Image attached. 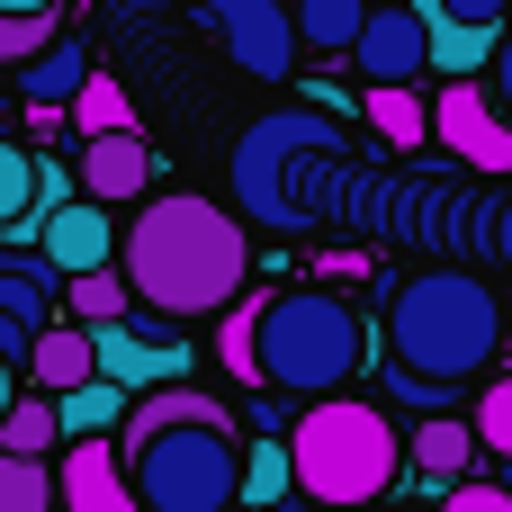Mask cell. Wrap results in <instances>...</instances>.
<instances>
[{"label":"cell","mask_w":512,"mask_h":512,"mask_svg":"<svg viewBox=\"0 0 512 512\" xmlns=\"http://www.w3.org/2000/svg\"><path fill=\"white\" fill-rule=\"evenodd\" d=\"M423 18H432V72L477 81V72L495 63V36H504V27H468V18H450V9H432V0H423Z\"/></svg>","instance_id":"obj_19"},{"label":"cell","mask_w":512,"mask_h":512,"mask_svg":"<svg viewBox=\"0 0 512 512\" xmlns=\"http://www.w3.org/2000/svg\"><path fill=\"white\" fill-rule=\"evenodd\" d=\"M504 486H512V468H504Z\"/></svg>","instance_id":"obj_39"},{"label":"cell","mask_w":512,"mask_h":512,"mask_svg":"<svg viewBox=\"0 0 512 512\" xmlns=\"http://www.w3.org/2000/svg\"><path fill=\"white\" fill-rule=\"evenodd\" d=\"M54 504H63L54 468H45V459H18V450H0V512H54Z\"/></svg>","instance_id":"obj_24"},{"label":"cell","mask_w":512,"mask_h":512,"mask_svg":"<svg viewBox=\"0 0 512 512\" xmlns=\"http://www.w3.org/2000/svg\"><path fill=\"white\" fill-rule=\"evenodd\" d=\"M36 252H45L63 279H81V270H108V261H117V207H99V198H72V207H54V216L36 225Z\"/></svg>","instance_id":"obj_12"},{"label":"cell","mask_w":512,"mask_h":512,"mask_svg":"<svg viewBox=\"0 0 512 512\" xmlns=\"http://www.w3.org/2000/svg\"><path fill=\"white\" fill-rule=\"evenodd\" d=\"M387 396H405L414 414H459V387H441V378H414V369H396V360H387Z\"/></svg>","instance_id":"obj_30"},{"label":"cell","mask_w":512,"mask_h":512,"mask_svg":"<svg viewBox=\"0 0 512 512\" xmlns=\"http://www.w3.org/2000/svg\"><path fill=\"white\" fill-rule=\"evenodd\" d=\"M225 369H234L243 387H261V297L225 315Z\"/></svg>","instance_id":"obj_28"},{"label":"cell","mask_w":512,"mask_h":512,"mask_svg":"<svg viewBox=\"0 0 512 512\" xmlns=\"http://www.w3.org/2000/svg\"><path fill=\"white\" fill-rule=\"evenodd\" d=\"M81 198H99V207H135V198H153V144L135 135V126H117V135H81Z\"/></svg>","instance_id":"obj_10"},{"label":"cell","mask_w":512,"mask_h":512,"mask_svg":"<svg viewBox=\"0 0 512 512\" xmlns=\"http://www.w3.org/2000/svg\"><path fill=\"white\" fill-rule=\"evenodd\" d=\"M27 207H36V153L0 135V234H9V225H18Z\"/></svg>","instance_id":"obj_27"},{"label":"cell","mask_w":512,"mask_h":512,"mask_svg":"<svg viewBox=\"0 0 512 512\" xmlns=\"http://www.w3.org/2000/svg\"><path fill=\"white\" fill-rule=\"evenodd\" d=\"M0 450H18V459H54L63 450V414H54V396L36 387V396H18L9 414H0Z\"/></svg>","instance_id":"obj_21"},{"label":"cell","mask_w":512,"mask_h":512,"mask_svg":"<svg viewBox=\"0 0 512 512\" xmlns=\"http://www.w3.org/2000/svg\"><path fill=\"white\" fill-rule=\"evenodd\" d=\"M18 396H27V387H18V369H9V360H0V414H9V405H18Z\"/></svg>","instance_id":"obj_37"},{"label":"cell","mask_w":512,"mask_h":512,"mask_svg":"<svg viewBox=\"0 0 512 512\" xmlns=\"http://www.w3.org/2000/svg\"><path fill=\"white\" fill-rule=\"evenodd\" d=\"M432 9H450V18H468V27H504L512 0H432Z\"/></svg>","instance_id":"obj_35"},{"label":"cell","mask_w":512,"mask_h":512,"mask_svg":"<svg viewBox=\"0 0 512 512\" xmlns=\"http://www.w3.org/2000/svg\"><path fill=\"white\" fill-rule=\"evenodd\" d=\"M99 333V378H117L126 396H153V387H180L198 360H189V342H144L135 324H90Z\"/></svg>","instance_id":"obj_13"},{"label":"cell","mask_w":512,"mask_h":512,"mask_svg":"<svg viewBox=\"0 0 512 512\" xmlns=\"http://www.w3.org/2000/svg\"><path fill=\"white\" fill-rule=\"evenodd\" d=\"M369 117H378V135L405 144V153L432 135V99H414V90H369Z\"/></svg>","instance_id":"obj_26"},{"label":"cell","mask_w":512,"mask_h":512,"mask_svg":"<svg viewBox=\"0 0 512 512\" xmlns=\"http://www.w3.org/2000/svg\"><path fill=\"white\" fill-rule=\"evenodd\" d=\"M27 351H36V324H18V315H0V360H9V369H27Z\"/></svg>","instance_id":"obj_34"},{"label":"cell","mask_w":512,"mask_h":512,"mask_svg":"<svg viewBox=\"0 0 512 512\" xmlns=\"http://www.w3.org/2000/svg\"><path fill=\"white\" fill-rule=\"evenodd\" d=\"M432 512H512V486L504 477H468V486H450Z\"/></svg>","instance_id":"obj_31"},{"label":"cell","mask_w":512,"mask_h":512,"mask_svg":"<svg viewBox=\"0 0 512 512\" xmlns=\"http://www.w3.org/2000/svg\"><path fill=\"white\" fill-rule=\"evenodd\" d=\"M486 90H495V108L512 117V27L495 36V63H486Z\"/></svg>","instance_id":"obj_33"},{"label":"cell","mask_w":512,"mask_h":512,"mask_svg":"<svg viewBox=\"0 0 512 512\" xmlns=\"http://www.w3.org/2000/svg\"><path fill=\"white\" fill-rule=\"evenodd\" d=\"M54 45V18H0V63H27Z\"/></svg>","instance_id":"obj_32"},{"label":"cell","mask_w":512,"mask_h":512,"mask_svg":"<svg viewBox=\"0 0 512 512\" xmlns=\"http://www.w3.org/2000/svg\"><path fill=\"white\" fill-rule=\"evenodd\" d=\"M126 477H135V512H234L243 504V441H234L225 405L180 414L126 450Z\"/></svg>","instance_id":"obj_6"},{"label":"cell","mask_w":512,"mask_h":512,"mask_svg":"<svg viewBox=\"0 0 512 512\" xmlns=\"http://www.w3.org/2000/svg\"><path fill=\"white\" fill-rule=\"evenodd\" d=\"M288 495H297V459H288V441H252V450H243V504L270 512V504H288Z\"/></svg>","instance_id":"obj_23"},{"label":"cell","mask_w":512,"mask_h":512,"mask_svg":"<svg viewBox=\"0 0 512 512\" xmlns=\"http://www.w3.org/2000/svg\"><path fill=\"white\" fill-rule=\"evenodd\" d=\"M63 117H72L81 135H117V126H135V99H126L117 81H99V72H90V81L72 90V108H63Z\"/></svg>","instance_id":"obj_25"},{"label":"cell","mask_w":512,"mask_h":512,"mask_svg":"<svg viewBox=\"0 0 512 512\" xmlns=\"http://www.w3.org/2000/svg\"><path fill=\"white\" fill-rule=\"evenodd\" d=\"M207 27L225 36L234 72H252V81H288L297 54H306V36H297V0H207Z\"/></svg>","instance_id":"obj_7"},{"label":"cell","mask_w":512,"mask_h":512,"mask_svg":"<svg viewBox=\"0 0 512 512\" xmlns=\"http://www.w3.org/2000/svg\"><path fill=\"white\" fill-rule=\"evenodd\" d=\"M234 512H252V504H234Z\"/></svg>","instance_id":"obj_38"},{"label":"cell","mask_w":512,"mask_h":512,"mask_svg":"<svg viewBox=\"0 0 512 512\" xmlns=\"http://www.w3.org/2000/svg\"><path fill=\"white\" fill-rule=\"evenodd\" d=\"M414 468L450 495V486H468V468H477V423L468 414H423L414 423Z\"/></svg>","instance_id":"obj_17"},{"label":"cell","mask_w":512,"mask_h":512,"mask_svg":"<svg viewBox=\"0 0 512 512\" xmlns=\"http://www.w3.org/2000/svg\"><path fill=\"white\" fill-rule=\"evenodd\" d=\"M126 387L117 378H81V387H63L54 396V414H63V441H108V432H126Z\"/></svg>","instance_id":"obj_18"},{"label":"cell","mask_w":512,"mask_h":512,"mask_svg":"<svg viewBox=\"0 0 512 512\" xmlns=\"http://www.w3.org/2000/svg\"><path fill=\"white\" fill-rule=\"evenodd\" d=\"M81 81H90V63H81L72 36H54L45 54H27V63H18V108H27V126H54V117L72 108Z\"/></svg>","instance_id":"obj_14"},{"label":"cell","mask_w":512,"mask_h":512,"mask_svg":"<svg viewBox=\"0 0 512 512\" xmlns=\"http://www.w3.org/2000/svg\"><path fill=\"white\" fill-rule=\"evenodd\" d=\"M288 459H297V495H315L333 512L378 504L396 486V468H405L396 459V423L378 405H360V396H315L297 414V432H288Z\"/></svg>","instance_id":"obj_5"},{"label":"cell","mask_w":512,"mask_h":512,"mask_svg":"<svg viewBox=\"0 0 512 512\" xmlns=\"http://www.w3.org/2000/svg\"><path fill=\"white\" fill-rule=\"evenodd\" d=\"M504 333H512V306L477 270H450V261L396 279V297H387V360L414 378H441V387H477L495 369Z\"/></svg>","instance_id":"obj_2"},{"label":"cell","mask_w":512,"mask_h":512,"mask_svg":"<svg viewBox=\"0 0 512 512\" xmlns=\"http://www.w3.org/2000/svg\"><path fill=\"white\" fill-rule=\"evenodd\" d=\"M351 153H342V126L333 108H270L261 126L234 135V207L270 234L306 225L315 216V189L306 180H333Z\"/></svg>","instance_id":"obj_3"},{"label":"cell","mask_w":512,"mask_h":512,"mask_svg":"<svg viewBox=\"0 0 512 512\" xmlns=\"http://www.w3.org/2000/svg\"><path fill=\"white\" fill-rule=\"evenodd\" d=\"M369 369V324L333 288H279L261 306V387L279 396H342Z\"/></svg>","instance_id":"obj_4"},{"label":"cell","mask_w":512,"mask_h":512,"mask_svg":"<svg viewBox=\"0 0 512 512\" xmlns=\"http://www.w3.org/2000/svg\"><path fill=\"white\" fill-rule=\"evenodd\" d=\"M351 63H360L369 90H414L432 72V18H423V0H378L369 27H360V45H351Z\"/></svg>","instance_id":"obj_8"},{"label":"cell","mask_w":512,"mask_h":512,"mask_svg":"<svg viewBox=\"0 0 512 512\" xmlns=\"http://www.w3.org/2000/svg\"><path fill=\"white\" fill-rule=\"evenodd\" d=\"M54 486H63V512H135V477L117 441H63Z\"/></svg>","instance_id":"obj_11"},{"label":"cell","mask_w":512,"mask_h":512,"mask_svg":"<svg viewBox=\"0 0 512 512\" xmlns=\"http://www.w3.org/2000/svg\"><path fill=\"white\" fill-rule=\"evenodd\" d=\"M432 135H441L459 162H477V171H512V117L495 108L486 81H450V90L432 99Z\"/></svg>","instance_id":"obj_9"},{"label":"cell","mask_w":512,"mask_h":512,"mask_svg":"<svg viewBox=\"0 0 512 512\" xmlns=\"http://www.w3.org/2000/svg\"><path fill=\"white\" fill-rule=\"evenodd\" d=\"M117 270H126V288H135L144 315L198 324V315H225L243 297L252 243H243V216H225L216 198L153 189V198H135V216L117 234Z\"/></svg>","instance_id":"obj_1"},{"label":"cell","mask_w":512,"mask_h":512,"mask_svg":"<svg viewBox=\"0 0 512 512\" xmlns=\"http://www.w3.org/2000/svg\"><path fill=\"white\" fill-rule=\"evenodd\" d=\"M27 378H36L45 396H63V387L99 378V333H90V324H72V315H54V324L36 333V351H27Z\"/></svg>","instance_id":"obj_15"},{"label":"cell","mask_w":512,"mask_h":512,"mask_svg":"<svg viewBox=\"0 0 512 512\" xmlns=\"http://www.w3.org/2000/svg\"><path fill=\"white\" fill-rule=\"evenodd\" d=\"M369 9H378V0H297V36H306L315 54H351L360 27H369Z\"/></svg>","instance_id":"obj_22"},{"label":"cell","mask_w":512,"mask_h":512,"mask_svg":"<svg viewBox=\"0 0 512 512\" xmlns=\"http://www.w3.org/2000/svg\"><path fill=\"white\" fill-rule=\"evenodd\" d=\"M0 18H54V0H0Z\"/></svg>","instance_id":"obj_36"},{"label":"cell","mask_w":512,"mask_h":512,"mask_svg":"<svg viewBox=\"0 0 512 512\" xmlns=\"http://www.w3.org/2000/svg\"><path fill=\"white\" fill-rule=\"evenodd\" d=\"M126 306H135V288H126V270H117V261H108V270L63 279V315H72V324H126Z\"/></svg>","instance_id":"obj_20"},{"label":"cell","mask_w":512,"mask_h":512,"mask_svg":"<svg viewBox=\"0 0 512 512\" xmlns=\"http://www.w3.org/2000/svg\"><path fill=\"white\" fill-rule=\"evenodd\" d=\"M0 315H18V324L45 333L63 315V270L45 252H0Z\"/></svg>","instance_id":"obj_16"},{"label":"cell","mask_w":512,"mask_h":512,"mask_svg":"<svg viewBox=\"0 0 512 512\" xmlns=\"http://www.w3.org/2000/svg\"><path fill=\"white\" fill-rule=\"evenodd\" d=\"M468 423H477V450L512 468V378H495V387L477 396V414H468Z\"/></svg>","instance_id":"obj_29"}]
</instances>
